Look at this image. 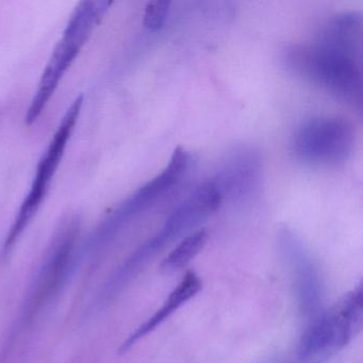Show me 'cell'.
I'll return each mask as SVG.
<instances>
[{
    "mask_svg": "<svg viewBox=\"0 0 363 363\" xmlns=\"http://www.w3.org/2000/svg\"><path fill=\"white\" fill-rule=\"evenodd\" d=\"M111 5V1H82L76 7L46 65L38 90L27 109L25 116L27 126H31L41 118L61 80Z\"/></svg>",
    "mask_w": 363,
    "mask_h": 363,
    "instance_id": "obj_1",
    "label": "cell"
},
{
    "mask_svg": "<svg viewBox=\"0 0 363 363\" xmlns=\"http://www.w3.org/2000/svg\"><path fill=\"white\" fill-rule=\"evenodd\" d=\"M284 61L297 75L361 108V61L320 44L291 46L284 52Z\"/></svg>",
    "mask_w": 363,
    "mask_h": 363,
    "instance_id": "obj_2",
    "label": "cell"
},
{
    "mask_svg": "<svg viewBox=\"0 0 363 363\" xmlns=\"http://www.w3.org/2000/svg\"><path fill=\"white\" fill-rule=\"evenodd\" d=\"M363 322L362 286L347 293L313 318L297 348L299 363H325L360 333Z\"/></svg>",
    "mask_w": 363,
    "mask_h": 363,
    "instance_id": "obj_3",
    "label": "cell"
},
{
    "mask_svg": "<svg viewBox=\"0 0 363 363\" xmlns=\"http://www.w3.org/2000/svg\"><path fill=\"white\" fill-rule=\"evenodd\" d=\"M84 95L78 96L69 106V109L63 116L62 120L59 123L56 133L52 135L45 152L40 159L37 167V173L31 184L30 190L25 197L24 201L14 218L13 224L9 229L5 243H4L0 257L6 259L8 255L13 250L18 240L20 239L25 229L30 224L37 212L39 211L42 203L45 199L50 184L56 175L57 169L60 165L61 160L65 156V150L67 147L72 133L75 129L76 124L79 120L84 106Z\"/></svg>",
    "mask_w": 363,
    "mask_h": 363,
    "instance_id": "obj_4",
    "label": "cell"
},
{
    "mask_svg": "<svg viewBox=\"0 0 363 363\" xmlns=\"http://www.w3.org/2000/svg\"><path fill=\"white\" fill-rule=\"evenodd\" d=\"M354 137V127L345 118H312L295 133L293 152L306 162L337 165L352 154Z\"/></svg>",
    "mask_w": 363,
    "mask_h": 363,
    "instance_id": "obj_5",
    "label": "cell"
},
{
    "mask_svg": "<svg viewBox=\"0 0 363 363\" xmlns=\"http://www.w3.org/2000/svg\"><path fill=\"white\" fill-rule=\"evenodd\" d=\"M79 229L80 220L77 216H67L61 222L29 298L27 315L33 316L37 313L52 298L67 278Z\"/></svg>",
    "mask_w": 363,
    "mask_h": 363,
    "instance_id": "obj_6",
    "label": "cell"
},
{
    "mask_svg": "<svg viewBox=\"0 0 363 363\" xmlns=\"http://www.w3.org/2000/svg\"><path fill=\"white\" fill-rule=\"evenodd\" d=\"M188 165V152L179 146L174 150L169 165L135 194L131 195L122 205L118 206L113 214L109 216V220L116 226H122L126 220L148 206V203L175 186L186 173Z\"/></svg>",
    "mask_w": 363,
    "mask_h": 363,
    "instance_id": "obj_7",
    "label": "cell"
},
{
    "mask_svg": "<svg viewBox=\"0 0 363 363\" xmlns=\"http://www.w3.org/2000/svg\"><path fill=\"white\" fill-rule=\"evenodd\" d=\"M201 278L194 272H188L184 274L179 284L173 289L169 296L163 303L162 307L155 312L152 318H148L145 323L138 327L135 333H131L126 341L121 345L120 354H125L133 348L140 340L150 335V333L164 323L172 314L175 313L178 309L186 305L201 290Z\"/></svg>",
    "mask_w": 363,
    "mask_h": 363,
    "instance_id": "obj_8",
    "label": "cell"
},
{
    "mask_svg": "<svg viewBox=\"0 0 363 363\" xmlns=\"http://www.w3.org/2000/svg\"><path fill=\"white\" fill-rule=\"evenodd\" d=\"M299 309L305 315H313L322 303L323 284L320 274L311 259L303 250L290 252Z\"/></svg>",
    "mask_w": 363,
    "mask_h": 363,
    "instance_id": "obj_9",
    "label": "cell"
},
{
    "mask_svg": "<svg viewBox=\"0 0 363 363\" xmlns=\"http://www.w3.org/2000/svg\"><path fill=\"white\" fill-rule=\"evenodd\" d=\"M318 44L361 61L362 18L358 13H344L329 21Z\"/></svg>",
    "mask_w": 363,
    "mask_h": 363,
    "instance_id": "obj_10",
    "label": "cell"
},
{
    "mask_svg": "<svg viewBox=\"0 0 363 363\" xmlns=\"http://www.w3.org/2000/svg\"><path fill=\"white\" fill-rule=\"evenodd\" d=\"M207 241L208 233L206 229L191 233L165 257L161 263V269L165 273H173L184 269L203 250Z\"/></svg>",
    "mask_w": 363,
    "mask_h": 363,
    "instance_id": "obj_11",
    "label": "cell"
},
{
    "mask_svg": "<svg viewBox=\"0 0 363 363\" xmlns=\"http://www.w3.org/2000/svg\"><path fill=\"white\" fill-rule=\"evenodd\" d=\"M169 5L171 3L165 0L150 1L144 11V26L150 30H158L162 28L169 14Z\"/></svg>",
    "mask_w": 363,
    "mask_h": 363,
    "instance_id": "obj_12",
    "label": "cell"
}]
</instances>
